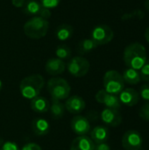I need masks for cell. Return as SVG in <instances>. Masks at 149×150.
I'll use <instances>...</instances> for the list:
<instances>
[{"label": "cell", "instance_id": "14", "mask_svg": "<svg viewBox=\"0 0 149 150\" xmlns=\"http://www.w3.org/2000/svg\"><path fill=\"white\" fill-rule=\"evenodd\" d=\"M45 69L46 72L50 76H58L65 71L66 64L59 58H51L46 62Z\"/></svg>", "mask_w": 149, "mask_h": 150}, {"label": "cell", "instance_id": "5", "mask_svg": "<svg viewBox=\"0 0 149 150\" xmlns=\"http://www.w3.org/2000/svg\"><path fill=\"white\" fill-rule=\"evenodd\" d=\"M105 91L113 95H119L125 89V82L122 75L116 70L107 71L103 79Z\"/></svg>", "mask_w": 149, "mask_h": 150}, {"label": "cell", "instance_id": "6", "mask_svg": "<svg viewBox=\"0 0 149 150\" xmlns=\"http://www.w3.org/2000/svg\"><path fill=\"white\" fill-rule=\"evenodd\" d=\"M90 68V64L89 61L83 56L73 57L68 63V70L69 74L75 77H83L86 76Z\"/></svg>", "mask_w": 149, "mask_h": 150}, {"label": "cell", "instance_id": "17", "mask_svg": "<svg viewBox=\"0 0 149 150\" xmlns=\"http://www.w3.org/2000/svg\"><path fill=\"white\" fill-rule=\"evenodd\" d=\"M109 135L110 133L107 127L97 126L90 131V138L93 141L95 144H99V143L106 142L109 139Z\"/></svg>", "mask_w": 149, "mask_h": 150}, {"label": "cell", "instance_id": "22", "mask_svg": "<svg viewBox=\"0 0 149 150\" xmlns=\"http://www.w3.org/2000/svg\"><path fill=\"white\" fill-rule=\"evenodd\" d=\"M97 45L91 40V39H85L82 40L77 45V52L80 54H85L90 53V51L94 50Z\"/></svg>", "mask_w": 149, "mask_h": 150}, {"label": "cell", "instance_id": "35", "mask_svg": "<svg viewBox=\"0 0 149 150\" xmlns=\"http://www.w3.org/2000/svg\"><path fill=\"white\" fill-rule=\"evenodd\" d=\"M145 6H146V8L149 11V0H146V2H145Z\"/></svg>", "mask_w": 149, "mask_h": 150}, {"label": "cell", "instance_id": "2", "mask_svg": "<svg viewBox=\"0 0 149 150\" xmlns=\"http://www.w3.org/2000/svg\"><path fill=\"white\" fill-rule=\"evenodd\" d=\"M44 85V77L40 74H33L21 80L19 83V91L23 98L32 99L39 96Z\"/></svg>", "mask_w": 149, "mask_h": 150}, {"label": "cell", "instance_id": "24", "mask_svg": "<svg viewBox=\"0 0 149 150\" xmlns=\"http://www.w3.org/2000/svg\"><path fill=\"white\" fill-rule=\"evenodd\" d=\"M55 54H56L57 58H59V59L63 61V60L68 59L71 56V50H70V48L67 45L61 44V45H59L56 47Z\"/></svg>", "mask_w": 149, "mask_h": 150}, {"label": "cell", "instance_id": "1", "mask_svg": "<svg viewBox=\"0 0 149 150\" xmlns=\"http://www.w3.org/2000/svg\"><path fill=\"white\" fill-rule=\"evenodd\" d=\"M123 58L128 68L139 70L147 62L146 48L141 43H131L125 48Z\"/></svg>", "mask_w": 149, "mask_h": 150}, {"label": "cell", "instance_id": "28", "mask_svg": "<svg viewBox=\"0 0 149 150\" xmlns=\"http://www.w3.org/2000/svg\"><path fill=\"white\" fill-rule=\"evenodd\" d=\"M41 5L47 8V9H53L58 6L61 0H40Z\"/></svg>", "mask_w": 149, "mask_h": 150}, {"label": "cell", "instance_id": "3", "mask_svg": "<svg viewBox=\"0 0 149 150\" xmlns=\"http://www.w3.org/2000/svg\"><path fill=\"white\" fill-rule=\"evenodd\" d=\"M48 28V21L38 16L29 19L24 25V33L30 39L39 40L47 35Z\"/></svg>", "mask_w": 149, "mask_h": 150}, {"label": "cell", "instance_id": "30", "mask_svg": "<svg viewBox=\"0 0 149 150\" xmlns=\"http://www.w3.org/2000/svg\"><path fill=\"white\" fill-rule=\"evenodd\" d=\"M39 17H40V18L47 20L51 17V11H50V10L47 9V8H46V7H44V6H42L41 9H40V11L39 13Z\"/></svg>", "mask_w": 149, "mask_h": 150}, {"label": "cell", "instance_id": "13", "mask_svg": "<svg viewBox=\"0 0 149 150\" xmlns=\"http://www.w3.org/2000/svg\"><path fill=\"white\" fill-rule=\"evenodd\" d=\"M119 99L121 104L127 106H133L137 105L140 101V94L132 88L124 89L119 94Z\"/></svg>", "mask_w": 149, "mask_h": 150}, {"label": "cell", "instance_id": "37", "mask_svg": "<svg viewBox=\"0 0 149 150\" xmlns=\"http://www.w3.org/2000/svg\"><path fill=\"white\" fill-rule=\"evenodd\" d=\"M4 142L3 141V139H2V138H0V147L3 145V143H4Z\"/></svg>", "mask_w": 149, "mask_h": 150}, {"label": "cell", "instance_id": "36", "mask_svg": "<svg viewBox=\"0 0 149 150\" xmlns=\"http://www.w3.org/2000/svg\"><path fill=\"white\" fill-rule=\"evenodd\" d=\"M2 89H3V82L0 80V91H2Z\"/></svg>", "mask_w": 149, "mask_h": 150}, {"label": "cell", "instance_id": "29", "mask_svg": "<svg viewBox=\"0 0 149 150\" xmlns=\"http://www.w3.org/2000/svg\"><path fill=\"white\" fill-rule=\"evenodd\" d=\"M140 95L141 96V98L145 100V101H149V83L143 84L141 87V91H140Z\"/></svg>", "mask_w": 149, "mask_h": 150}, {"label": "cell", "instance_id": "23", "mask_svg": "<svg viewBox=\"0 0 149 150\" xmlns=\"http://www.w3.org/2000/svg\"><path fill=\"white\" fill-rule=\"evenodd\" d=\"M42 5L36 0H29L24 4V12L27 15H39Z\"/></svg>", "mask_w": 149, "mask_h": 150}, {"label": "cell", "instance_id": "4", "mask_svg": "<svg viewBox=\"0 0 149 150\" xmlns=\"http://www.w3.org/2000/svg\"><path fill=\"white\" fill-rule=\"evenodd\" d=\"M47 88L52 99L64 100L67 99L71 92V87L68 83L61 77H53L47 81Z\"/></svg>", "mask_w": 149, "mask_h": 150}, {"label": "cell", "instance_id": "9", "mask_svg": "<svg viewBox=\"0 0 149 150\" xmlns=\"http://www.w3.org/2000/svg\"><path fill=\"white\" fill-rule=\"evenodd\" d=\"M95 98L97 103L104 105L106 108L119 110L121 103L119 99V96L108 93L105 90H100L97 92Z\"/></svg>", "mask_w": 149, "mask_h": 150}, {"label": "cell", "instance_id": "16", "mask_svg": "<svg viewBox=\"0 0 149 150\" xmlns=\"http://www.w3.org/2000/svg\"><path fill=\"white\" fill-rule=\"evenodd\" d=\"M32 130L37 136H44L50 132V124L43 118H36L32 122Z\"/></svg>", "mask_w": 149, "mask_h": 150}, {"label": "cell", "instance_id": "10", "mask_svg": "<svg viewBox=\"0 0 149 150\" xmlns=\"http://www.w3.org/2000/svg\"><path fill=\"white\" fill-rule=\"evenodd\" d=\"M70 127L72 131L80 135H86L88 133L90 132V123L87 117L82 115H76L72 118L70 121Z\"/></svg>", "mask_w": 149, "mask_h": 150}, {"label": "cell", "instance_id": "7", "mask_svg": "<svg viewBox=\"0 0 149 150\" xmlns=\"http://www.w3.org/2000/svg\"><path fill=\"white\" fill-rule=\"evenodd\" d=\"M114 33L107 25H99L94 27L91 32V40L97 45L102 46L108 44L112 40Z\"/></svg>", "mask_w": 149, "mask_h": 150}, {"label": "cell", "instance_id": "21", "mask_svg": "<svg viewBox=\"0 0 149 150\" xmlns=\"http://www.w3.org/2000/svg\"><path fill=\"white\" fill-rule=\"evenodd\" d=\"M122 76H123L125 83H126L128 84H132V85L138 84L141 80L140 73L138 72V70H135V69H133L130 68L126 69L124 71Z\"/></svg>", "mask_w": 149, "mask_h": 150}, {"label": "cell", "instance_id": "34", "mask_svg": "<svg viewBox=\"0 0 149 150\" xmlns=\"http://www.w3.org/2000/svg\"><path fill=\"white\" fill-rule=\"evenodd\" d=\"M145 39L147 40V41L149 43V26L145 31Z\"/></svg>", "mask_w": 149, "mask_h": 150}, {"label": "cell", "instance_id": "20", "mask_svg": "<svg viewBox=\"0 0 149 150\" xmlns=\"http://www.w3.org/2000/svg\"><path fill=\"white\" fill-rule=\"evenodd\" d=\"M73 33V26L68 24H62L59 25L55 31V35L59 40H67L72 37Z\"/></svg>", "mask_w": 149, "mask_h": 150}, {"label": "cell", "instance_id": "32", "mask_svg": "<svg viewBox=\"0 0 149 150\" xmlns=\"http://www.w3.org/2000/svg\"><path fill=\"white\" fill-rule=\"evenodd\" d=\"M94 150H111V148L106 142H104V143L95 144V149Z\"/></svg>", "mask_w": 149, "mask_h": 150}, {"label": "cell", "instance_id": "8", "mask_svg": "<svg viewBox=\"0 0 149 150\" xmlns=\"http://www.w3.org/2000/svg\"><path fill=\"white\" fill-rule=\"evenodd\" d=\"M142 143V136L136 130H128L122 137V147L126 150H141Z\"/></svg>", "mask_w": 149, "mask_h": 150}, {"label": "cell", "instance_id": "15", "mask_svg": "<svg viewBox=\"0 0 149 150\" xmlns=\"http://www.w3.org/2000/svg\"><path fill=\"white\" fill-rule=\"evenodd\" d=\"M95 143L93 141L86 135H80L75 138L71 144L69 150H94Z\"/></svg>", "mask_w": 149, "mask_h": 150}, {"label": "cell", "instance_id": "18", "mask_svg": "<svg viewBox=\"0 0 149 150\" xmlns=\"http://www.w3.org/2000/svg\"><path fill=\"white\" fill-rule=\"evenodd\" d=\"M30 107L33 112L37 113H45L49 110L50 104H49V101L46 98L38 96L31 99Z\"/></svg>", "mask_w": 149, "mask_h": 150}, {"label": "cell", "instance_id": "12", "mask_svg": "<svg viewBox=\"0 0 149 150\" xmlns=\"http://www.w3.org/2000/svg\"><path fill=\"white\" fill-rule=\"evenodd\" d=\"M65 109L71 114H79L81 113L86 106L84 99L79 96H71L68 98L65 102Z\"/></svg>", "mask_w": 149, "mask_h": 150}, {"label": "cell", "instance_id": "33", "mask_svg": "<svg viewBox=\"0 0 149 150\" xmlns=\"http://www.w3.org/2000/svg\"><path fill=\"white\" fill-rule=\"evenodd\" d=\"M11 3L12 4L17 7V8H21L24 6L25 3V0H11Z\"/></svg>", "mask_w": 149, "mask_h": 150}, {"label": "cell", "instance_id": "31", "mask_svg": "<svg viewBox=\"0 0 149 150\" xmlns=\"http://www.w3.org/2000/svg\"><path fill=\"white\" fill-rule=\"evenodd\" d=\"M20 150H42V149H41V148H40L38 144H36V143H34V142H29V143L25 144V145L23 146L22 149H20Z\"/></svg>", "mask_w": 149, "mask_h": 150}, {"label": "cell", "instance_id": "26", "mask_svg": "<svg viewBox=\"0 0 149 150\" xmlns=\"http://www.w3.org/2000/svg\"><path fill=\"white\" fill-rule=\"evenodd\" d=\"M140 117L144 120H147V121H149V101L146 102L142 107L141 108L140 110Z\"/></svg>", "mask_w": 149, "mask_h": 150}, {"label": "cell", "instance_id": "19", "mask_svg": "<svg viewBox=\"0 0 149 150\" xmlns=\"http://www.w3.org/2000/svg\"><path fill=\"white\" fill-rule=\"evenodd\" d=\"M49 109L51 112V115L54 120L61 119L64 116L66 111L64 104L61 103L60 100H56V99H52Z\"/></svg>", "mask_w": 149, "mask_h": 150}, {"label": "cell", "instance_id": "11", "mask_svg": "<svg viewBox=\"0 0 149 150\" xmlns=\"http://www.w3.org/2000/svg\"><path fill=\"white\" fill-rule=\"evenodd\" d=\"M102 121L110 127H118L122 122V115L119 110L105 108L100 114Z\"/></svg>", "mask_w": 149, "mask_h": 150}, {"label": "cell", "instance_id": "25", "mask_svg": "<svg viewBox=\"0 0 149 150\" xmlns=\"http://www.w3.org/2000/svg\"><path fill=\"white\" fill-rule=\"evenodd\" d=\"M140 76H141V79L146 82H149V60H147L146 63L141 69Z\"/></svg>", "mask_w": 149, "mask_h": 150}, {"label": "cell", "instance_id": "27", "mask_svg": "<svg viewBox=\"0 0 149 150\" xmlns=\"http://www.w3.org/2000/svg\"><path fill=\"white\" fill-rule=\"evenodd\" d=\"M0 150H20L16 142H4L0 147Z\"/></svg>", "mask_w": 149, "mask_h": 150}]
</instances>
